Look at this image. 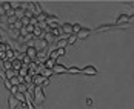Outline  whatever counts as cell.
<instances>
[{
    "label": "cell",
    "mask_w": 134,
    "mask_h": 109,
    "mask_svg": "<svg viewBox=\"0 0 134 109\" xmlns=\"http://www.w3.org/2000/svg\"><path fill=\"white\" fill-rule=\"evenodd\" d=\"M55 65H57V60H53V58H49V57H48V58L45 60V65H43V66H45L46 69H54Z\"/></svg>",
    "instance_id": "5bb4252c"
},
{
    "label": "cell",
    "mask_w": 134,
    "mask_h": 109,
    "mask_svg": "<svg viewBox=\"0 0 134 109\" xmlns=\"http://www.w3.org/2000/svg\"><path fill=\"white\" fill-rule=\"evenodd\" d=\"M32 100H34V103H43L45 101V92H43V88L42 86H36L34 88Z\"/></svg>",
    "instance_id": "6da1fadb"
},
{
    "label": "cell",
    "mask_w": 134,
    "mask_h": 109,
    "mask_svg": "<svg viewBox=\"0 0 134 109\" xmlns=\"http://www.w3.org/2000/svg\"><path fill=\"white\" fill-rule=\"evenodd\" d=\"M20 105H22V103H20L14 95H11V94L8 95V109H17Z\"/></svg>",
    "instance_id": "3957f363"
},
{
    "label": "cell",
    "mask_w": 134,
    "mask_h": 109,
    "mask_svg": "<svg viewBox=\"0 0 134 109\" xmlns=\"http://www.w3.org/2000/svg\"><path fill=\"white\" fill-rule=\"evenodd\" d=\"M45 80H46V78H45L43 75H40V74H39V75H34V80H32V83H34L36 86H43Z\"/></svg>",
    "instance_id": "4fadbf2b"
},
{
    "label": "cell",
    "mask_w": 134,
    "mask_h": 109,
    "mask_svg": "<svg viewBox=\"0 0 134 109\" xmlns=\"http://www.w3.org/2000/svg\"><path fill=\"white\" fill-rule=\"evenodd\" d=\"M68 45H74L77 41V34H72V35H68Z\"/></svg>",
    "instance_id": "ffe728a7"
},
{
    "label": "cell",
    "mask_w": 134,
    "mask_h": 109,
    "mask_svg": "<svg viewBox=\"0 0 134 109\" xmlns=\"http://www.w3.org/2000/svg\"><path fill=\"white\" fill-rule=\"evenodd\" d=\"M116 23H117V25H125V23H130V15H128V14H120V15L117 17Z\"/></svg>",
    "instance_id": "8fae6325"
},
{
    "label": "cell",
    "mask_w": 134,
    "mask_h": 109,
    "mask_svg": "<svg viewBox=\"0 0 134 109\" xmlns=\"http://www.w3.org/2000/svg\"><path fill=\"white\" fill-rule=\"evenodd\" d=\"M72 29H74V34H79L83 29V26H82L80 23H72Z\"/></svg>",
    "instance_id": "44dd1931"
},
{
    "label": "cell",
    "mask_w": 134,
    "mask_h": 109,
    "mask_svg": "<svg viewBox=\"0 0 134 109\" xmlns=\"http://www.w3.org/2000/svg\"><path fill=\"white\" fill-rule=\"evenodd\" d=\"M133 25H134V23H133Z\"/></svg>",
    "instance_id": "d4e9b609"
},
{
    "label": "cell",
    "mask_w": 134,
    "mask_h": 109,
    "mask_svg": "<svg viewBox=\"0 0 134 109\" xmlns=\"http://www.w3.org/2000/svg\"><path fill=\"white\" fill-rule=\"evenodd\" d=\"M34 48L40 52V51H45L46 48H48V41L45 40V39H36L34 40Z\"/></svg>",
    "instance_id": "7a4b0ae2"
},
{
    "label": "cell",
    "mask_w": 134,
    "mask_h": 109,
    "mask_svg": "<svg viewBox=\"0 0 134 109\" xmlns=\"http://www.w3.org/2000/svg\"><path fill=\"white\" fill-rule=\"evenodd\" d=\"M51 34H53L55 39H62V37L65 35V34H63V31H62V25H60V26L53 28V29H51Z\"/></svg>",
    "instance_id": "ba28073f"
},
{
    "label": "cell",
    "mask_w": 134,
    "mask_h": 109,
    "mask_svg": "<svg viewBox=\"0 0 134 109\" xmlns=\"http://www.w3.org/2000/svg\"><path fill=\"white\" fill-rule=\"evenodd\" d=\"M0 82H5V80H3V77H2V74H0Z\"/></svg>",
    "instance_id": "cb8c5ba5"
},
{
    "label": "cell",
    "mask_w": 134,
    "mask_h": 109,
    "mask_svg": "<svg viewBox=\"0 0 134 109\" xmlns=\"http://www.w3.org/2000/svg\"><path fill=\"white\" fill-rule=\"evenodd\" d=\"M99 71H97V68L96 66H93V65H90V66H85V68L82 69V74L83 75H96Z\"/></svg>",
    "instance_id": "277c9868"
},
{
    "label": "cell",
    "mask_w": 134,
    "mask_h": 109,
    "mask_svg": "<svg viewBox=\"0 0 134 109\" xmlns=\"http://www.w3.org/2000/svg\"><path fill=\"white\" fill-rule=\"evenodd\" d=\"M37 54H39V51L36 48H26V51H25V55H28L31 60H36L37 58Z\"/></svg>",
    "instance_id": "52a82bcc"
},
{
    "label": "cell",
    "mask_w": 134,
    "mask_h": 109,
    "mask_svg": "<svg viewBox=\"0 0 134 109\" xmlns=\"http://www.w3.org/2000/svg\"><path fill=\"white\" fill-rule=\"evenodd\" d=\"M22 68H23V66H22V62H20L19 58H14L13 60V69L15 71V72H20Z\"/></svg>",
    "instance_id": "9a60e30c"
},
{
    "label": "cell",
    "mask_w": 134,
    "mask_h": 109,
    "mask_svg": "<svg viewBox=\"0 0 134 109\" xmlns=\"http://www.w3.org/2000/svg\"><path fill=\"white\" fill-rule=\"evenodd\" d=\"M53 71H54V74H68V68L63 66V65H60V63H57Z\"/></svg>",
    "instance_id": "7c38bea8"
},
{
    "label": "cell",
    "mask_w": 134,
    "mask_h": 109,
    "mask_svg": "<svg viewBox=\"0 0 134 109\" xmlns=\"http://www.w3.org/2000/svg\"><path fill=\"white\" fill-rule=\"evenodd\" d=\"M19 92H22V94L26 92V86H25V83H22V84L19 86Z\"/></svg>",
    "instance_id": "603a6c76"
},
{
    "label": "cell",
    "mask_w": 134,
    "mask_h": 109,
    "mask_svg": "<svg viewBox=\"0 0 134 109\" xmlns=\"http://www.w3.org/2000/svg\"><path fill=\"white\" fill-rule=\"evenodd\" d=\"M91 32H93V29H90V28H83L80 32L77 34V39H79V40H85V39H86Z\"/></svg>",
    "instance_id": "8992f818"
},
{
    "label": "cell",
    "mask_w": 134,
    "mask_h": 109,
    "mask_svg": "<svg viewBox=\"0 0 134 109\" xmlns=\"http://www.w3.org/2000/svg\"><path fill=\"white\" fill-rule=\"evenodd\" d=\"M42 39H45V40L48 41V43H53V41L57 40V39L54 37V35L51 34V32H48V34H43V35H42Z\"/></svg>",
    "instance_id": "2e32d148"
},
{
    "label": "cell",
    "mask_w": 134,
    "mask_h": 109,
    "mask_svg": "<svg viewBox=\"0 0 134 109\" xmlns=\"http://www.w3.org/2000/svg\"><path fill=\"white\" fill-rule=\"evenodd\" d=\"M53 74H54V71H53V69H46V68H43V71L40 72V75H43L45 78H49V77H51Z\"/></svg>",
    "instance_id": "d6986e66"
},
{
    "label": "cell",
    "mask_w": 134,
    "mask_h": 109,
    "mask_svg": "<svg viewBox=\"0 0 134 109\" xmlns=\"http://www.w3.org/2000/svg\"><path fill=\"white\" fill-rule=\"evenodd\" d=\"M113 28H119L117 23H108V25H100V26L97 28L96 31L97 32H102V31H109V29H113Z\"/></svg>",
    "instance_id": "9c48e42d"
},
{
    "label": "cell",
    "mask_w": 134,
    "mask_h": 109,
    "mask_svg": "<svg viewBox=\"0 0 134 109\" xmlns=\"http://www.w3.org/2000/svg\"><path fill=\"white\" fill-rule=\"evenodd\" d=\"M66 46H69L66 37H62V39H57V40H55V48H63V49H66Z\"/></svg>",
    "instance_id": "30bf717a"
},
{
    "label": "cell",
    "mask_w": 134,
    "mask_h": 109,
    "mask_svg": "<svg viewBox=\"0 0 134 109\" xmlns=\"http://www.w3.org/2000/svg\"><path fill=\"white\" fill-rule=\"evenodd\" d=\"M68 74L77 75V74H82V69H80V68H77V66H71V68H68Z\"/></svg>",
    "instance_id": "e0dca14e"
},
{
    "label": "cell",
    "mask_w": 134,
    "mask_h": 109,
    "mask_svg": "<svg viewBox=\"0 0 134 109\" xmlns=\"http://www.w3.org/2000/svg\"><path fill=\"white\" fill-rule=\"evenodd\" d=\"M57 49V54H59V57H62V55L66 54V49H63V48H55Z\"/></svg>",
    "instance_id": "7402d4cb"
},
{
    "label": "cell",
    "mask_w": 134,
    "mask_h": 109,
    "mask_svg": "<svg viewBox=\"0 0 134 109\" xmlns=\"http://www.w3.org/2000/svg\"><path fill=\"white\" fill-rule=\"evenodd\" d=\"M2 65H3V71H11L13 69V62L11 60H5V62H2Z\"/></svg>",
    "instance_id": "ac0fdd59"
},
{
    "label": "cell",
    "mask_w": 134,
    "mask_h": 109,
    "mask_svg": "<svg viewBox=\"0 0 134 109\" xmlns=\"http://www.w3.org/2000/svg\"><path fill=\"white\" fill-rule=\"evenodd\" d=\"M62 31L65 35H72L74 34V29H72V23H62Z\"/></svg>",
    "instance_id": "5b68a950"
}]
</instances>
